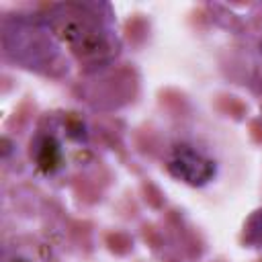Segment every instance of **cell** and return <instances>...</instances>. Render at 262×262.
<instances>
[{
    "instance_id": "5b68a950",
    "label": "cell",
    "mask_w": 262,
    "mask_h": 262,
    "mask_svg": "<svg viewBox=\"0 0 262 262\" xmlns=\"http://www.w3.org/2000/svg\"><path fill=\"white\" fill-rule=\"evenodd\" d=\"M246 239L258 248H262V211H256L246 225Z\"/></svg>"
},
{
    "instance_id": "7a4b0ae2",
    "label": "cell",
    "mask_w": 262,
    "mask_h": 262,
    "mask_svg": "<svg viewBox=\"0 0 262 262\" xmlns=\"http://www.w3.org/2000/svg\"><path fill=\"white\" fill-rule=\"evenodd\" d=\"M49 33L18 20L12 29H6L4 45L8 53L27 68H51L57 66V49Z\"/></svg>"
},
{
    "instance_id": "6da1fadb",
    "label": "cell",
    "mask_w": 262,
    "mask_h": 262,
    "mask_svg": "<svg viewBox=\"0 0 262 262\" xmlns=\"http://www.w3.org/2000/svg\"><path fill=\"white\" fill-rule=\"evenodd\" d=\"M49 31L80 59L100 61L113 51L106 23L88 4H57L47 16Z\"/></svg>"
},
{
    "instance_id": "3957f363",
    "label": "cell",
    "mask_w": 262,
    "mask_h": 262,
    "mask_svg": "<svg viewBox=\"0 0 262 262\" xmlns=\"http://www.w3.org/2000/svg\"><path fill=\"white\" fill-rule=\"evenodd\" d=\"M168 170L174 178L192 184L203 186L215 176V162L203 156L201 151L192 149L190 145H178L168 158Z\"/></svg>"
},
{
    "instance_id": "277c9868",
    "label": "cell",
    "mask_w": 262,
    "mask_h": 262,
    "mask_svg": "<svg viewBox=\"0 0 262 262\" xmlns=\"http://www.w3.org/2000/svg\"><path fill=\"white\" fill-rule=\"evenodd\" d=\"M59 160H61V151H59V145L53 137H43L41 145H39V154H37V162L43 170L51 172L53 168L59 166Z\"/></svg>"
}]
</instances>
